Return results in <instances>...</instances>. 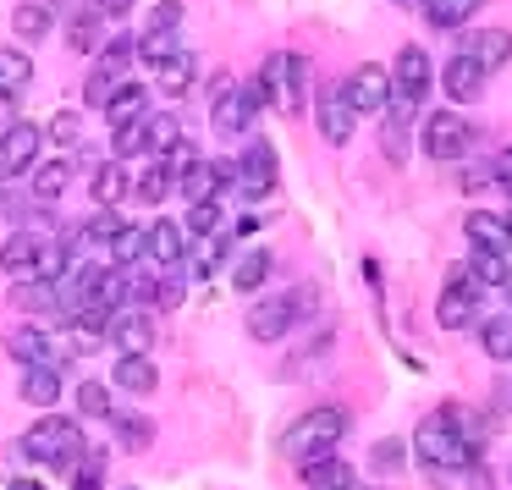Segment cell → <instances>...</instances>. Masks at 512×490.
<instances>
[{
	"instance_id": "cell-1",
	"label": "cell",
	"mask_w": 512,
	"mask_h": 490,
	"mask_svg": "<svg viewBox=\"0 0 512 490\" xmlns=\"http://www.w3.org/2000/svg\"><path fill=\"white\" fill-rule=\"evenodd\" d=\"M342 430H347V413L342 408H309L287 435H281V457H292V463H320V457H336Z\"/></svg>"
},
{
	"instance_id": "cell-2",
	"label": "cell",
	"mask_w": 512,
	"mask_h": 490,
	"mask_svg": "<svg viewBox=\"0 0 512 490\" xmlns=\"http://www.w3.org/2000/svg\"><path fill=\"white\" fill-rule=\"evenodd\" d=\"M314 309H320V298H314L309 281L292 287V292H276V298H259L254 314H248V336H254V342H281V336H292L298 320H309Z\"/></svg>"
},
{
	"instance_id": "cell-3",
	"label": "cell",
	"mask_w": 512,
	"mask_h": 490,
	"mask_svg": "<svg viewBox=\"0 0 512 490\" xmlns=\"http://www.w3.org/2000/svg\"><path fill=\"white\" fill-rule=\"evenodd\" d=\"M23 457H34V463H56V468L78 463V457H83V424H72V419L28 424V430H23Z\"/></svg>"
},
{
	"instance_id": "cell-4",
	"label": "cell",
	"mask_w": 512,
	"mask_h": 490,
	"mask_svg": "<svg viewBox=\"0 0 512 490\" xmlns=\"http://www.w3.org/2000/svg\"><path fill=\"white\" fill-rule=\"evenodd\" d=\"M413 457H419L424 468H452V474L474 468V446H468L463 435H457L452 424H446V413L413 430Z\"/></svg>"
},
{
	"instance_id": "cell-5",
	"label": "cell",
	"mask_w": 512,
	"mask_h": 490,
	"mask_svg": "<svg viewBox=\"0 0 512 490\" xmlns=\"http://www.w3.org/2000/svg\"><path fill=\"white\" fill-rule=\"evenodd\" d=\"M303 83H309V61L303 56H270L259 67V89H265V105L281 116L303 111Z\"/></svg>"
},
{
	"instance_id": "cell-6",
	"label": "cell",
	"mask_w": 512,
	"mask_h": 490,
	"mask_svg": "<svg viewBox=\"0 0 512 490\" xmlns=\"http://www.w3.org/2000/svg\"><path fill=\"white\" fill-rule=\"evenodd\" d=\"M430 94V56L419 45H402L397 61H391V111L397 116H413Z\"/></svg>"
},
{
	"instance_id": "cell-7",
	"label": "cell",
	"mask_w": 512,
	"mask_h": 490,
	"mask_svg": "<svg viewBox=\"0 0 512 490\" xmlns=\"http://www.w3.org/2000/svg\"><path fill=\"white\" fill-rule=\"evenodd\" d=\"M259 105H265L259 78H254V83H221V94H215V111H210V127H215L221 138H237V133H248V127H254Z\"/></svg>"
},
{
	"instance_id": "cell-8",
	"label": "cell",
	"mask_w": 512,
	"mask_h": 490,
	"mask_svg": "<svg viewBox=\"0 0 512 490\" xmlns=\"http://www.w3.org/2000/svg\"><path fill=\"white\" fill-rule=\"evenodd\" d=\"M468 138H474V127H468V116H457V105L424 116V155L430 160H463Z\"/></svg>"
},
{
	"instance_id": "cell-9",
	"label": "cell",
	"mask_w": 512,
	"mask_h": 490,
	"mask_svg": "<svg viewBox=\"0 0 512 490\" xmlns=\"http://www.w3.org/2000/svg\"><path fill=\"white\" fill-rule=\"evenodd\" d=\"M6 347H12L17 364H50V369H67V358H72L67 336H50L45 325H17Z\"/></svg>"
},
{
	"instance_id": "cell-10",
	"label": "cell",
	"mask_w": 512,
	"mask_h": 490,
	"mask_svg": "<svg viewBox=\"0 0 512 490\" xmlns=\"http://www.w3.org/2000/svg\"><path fill=\"white\" fill-rule=\"evenodd\" d=\"M435 320H441V331H463V325L479 320V281L468 276V270H457V276L446 281L441 303H435Z\"/></svg>"
},
{
	"instance_id": "cell-11",
	"label": "cell",
	"mask_w": 512,
	"mask_h": 490,
	"mask_svg": "<svg viewBox=\"0 0 512 490\" xmlns=\"http://www.w3.org/2000/svg\"><path fill=\"white\" fill-rule=\"evenodd\" d=\"M342 89H347V100H353L358 116H386L391 111V72L386 67H358Z\"/></svg>"
},
{
	"instance_id": "cell-12",
	"label": "cell",
	"mask_w": 512,
	"mask_h": 490,
	"mask_svg": "<svg viewBox=\"0 0 512 490\" xmlns=\"http://www.w3.org/2000/svg\"><path fill=\"white\" fill-rule=\"evenodd\" d=\"M441 89H446V100H452V105H474L479 94H485V67L457 50V56L441 67Z\"/></svg>"
},
{
	"instance_id": "cell-13",
	"label": "cell",
	"mask_w": 512,
	"mask_h": 490,
	"mask_svg": "<svg viewBox=\"0 0 512 490\" xmlns=\"http://www.w3.org/2000/svg\"><path fill=\"white\" fill-rule=\"evenodd\" d=\"M320 138L325 144H347L353 138V122H358V111H353V100H347V89H325L320 94Z\"/></svg>"
},
{
	"instance_id": "cell-14",
	"label": "cell",
	"mask_w": 512,
	"mask_h": 490,
	"mask_svg": "<svg viewBox=\"0 0 512 490\" xmlns=\"http://www.w3.org/2000/svg\"><path fill=\"white\" fill-rule=\"evenodd\" d=\"M243 193L248 199L276 193V149H270L265 138H254V144L243 149Z\"/></svg>"
},
{
	"instance_id": "cell-15",
	"label": "cell",
	"mask_w": 512,
	"mask_h": 490,
	"mask_svg": "<svg viewBox=\"0 0 512 490\" xmlns=\"http://www.w3.org/2000/svg\"><path fill=\"white\" fill-rule=\"evenodd\" d=\"M463 56H474L485 72H501L512 61V34H507V28H468Z\"/></svg>"
},
{
	"instance_id": "cell-16",
	"label": "cell",
	"mask_w": 512,
	"mask_h": 490,
	"mask_svg": "<svg viewBox=\"0 0 512 490\" xmlns=\"http://www.w3.org/2000/svg\"><path fill=\"white\" fill-rule=\"evenodd\" d=\"M149 259H155L160 270H182V259H188V226L149 221Z\"/></svg>"
},
{
	"instance_id": "cell-17",
	"label": "cell",
	"mask_w": 512,
	"mask_h": 490,
	"mask_svg": "<svg viewBox=\"0 0 512 490\" xmlns=\"http://www.w3.org/2000/svg\"><path fill=\"white\" fill-rule=\"evenodd\" d=\"M34 155H39V127L12 122L6 127V144H0V166H6V177H23V171L34 166Z\"/></svg>"
},
{
	"instance_id": "cell-18",
	"label": "cell",
	"mask_w": 512,
	"mask_h": 490,
	"mask_svg": "<svg viewBox=\"0 0 512 490\" xmlns=\"http://www.w3.org/2000/svg\"><path fill=\"white\" fill-rule=\"evenodd\" d=\"M111 342H116V353H149V342H155V320H149L144 309H122L111 320Z\"/></svg>"
},
{
	"instance_id": "cell-19",
	"label": "cell",
	"mask_w": 512,
	"mask_h": 490,
	"mask_svg": "<svg viewBox=\"0 0 512 490\" xmlns=\"http://www.w3.org/2000/svg\"><path fill=\"white\" fill-rule=\"evenodd\" d=\"M303 479H309L314 490H369L364 474H358L353 463H342V457H320V463H303Z\"/></svg>"
},
{
	"instance_id": "cell-20",
	"label": "cell",
	"mask_w": 512,
	"mask_h": 490,
	"mask_svg": "<svg viewBox=\"0 0 512 490\" xmlns=\"http://www.w3.org/2000/svg\"><path fill=\"white\" fill-rule=\"evenodd\" d=\"M463 232L474 248H490V254H507V215H490V210H468L463 215Z\"/></svg>"
},
{
	"instance_id": "cell-21",
	"label": "cell",
	"mask_w": 512,
	"mask_h": 490,
	"mask_svg": "<svg viewBox=\"0 0 512 490\" xmlns=\"http://www.w3.org/2000/svg\"><path fill=\"white\" fill-rule=\"evenodd\" d=\"M177 188H182V199H188V204H215V199H221V188H226L221 160H199V166L177 182Z\"/></svg>"
},
{
	"instance_id": "cell-22",
	"label": "cell",
	"mask_w": 512,
	"mask_h": 490,
	"mask_svg": "<svg viewBox=\"0 0 512 490\" xmlns=\"http://www.w3.org/2000/svg\"><path fill=\"white\" fill-rule=\"evenodd\" d=\"M122 72H127L122 61H111V56H105L100 67H94V78L83 83V105H89V111H105V105H111L116 94H122Z\"/></svg>"
},
{
	"instance_id": "cell-23",
	"label": "cell",
	"mask_w": 512,
	"mask_h": 490,
	"mask_svg": "<svg viewBox=\"0 0 512 490\" xmlns=\"http://www.w3.org/2000/svg\"><path fill=\"white\" fill-rule=\"evenodd\" d=\"M144 259H149V226H122L111 237V248H105V265H116V270L144 265Z\"/></svg>"
},
{
	"instance_id": "cell-24",
	"label": "cell",
	"mask_w": 512,
	"mask_h": 490,
	"mask_svg": "<svg viewBox=\"0 0 512 490\" xmlns=\"http://www.w3.org/2000/svg\"><path fill=\"white\" fill-rule=\"evenodd\" d=\"M23 402H34V408H50V402L61 397V369L50 364H23Z\"/></svg>"
},
{
	"instance_id": "cell-25",
	"label": "cell",
	"mask_w": 512,
	"mask_h": 490,
	"mask_svg": "<svg viewBox=\"0 0 512 490\" xmlns=\"http://www.w3.org/2000/svg\"><path fill=\"white\" fill-rule=\"evenodd\" d=\"M160 94H171V100H182V94L193 89V83H199V56H188V50H177V56L166 61V67H160Z\"/></svg>"
},
{
	"instance_id": "cell-26",
	"label": "cell",
	"mask_w": 512,
	"mask_h": 490,
	"mask_svg": "<svg viewBox=\"0 0 512 490\" xmlns=\"http://www.w3.org/2000/svg\"><path fill=\"white\" fill-rule=\"evenodd\" d=\"M111 39H116V28H111V17H105V12H94V6H89V12L72 17V45H78V50H105Z\"/></svg>"
},
{
	"instance_id": "cell-27",
	"label": "cell",
	"mask_w": 512,
	"mask_h": 490,
	"mask_svg": "<svg viewBox=\"0 0 512 490\" xmlns=\"http://www.w3.org/2000/svg\"><path fill=\"white\" fill-rule=\"evenodd\" d=\"M111 380L122 391H155V364H149V353H122L116 358V369H111Z\"/></svg>"
},
{
	"instance_id": "cell-28",
	"label": "cell",
	"mask_w": 512,
	"mask_h": 490,
	"mask_svg": "<svg viewBox=\"0 0 512 490\" xmlns=\"http://www.w3.org/2000/svg\"><path fill=\"white\" fill-rule=\"evenodd\" d=\"M479 6H485V0H424L419 12L430 17V28H446V34H457V28H463L468 17L479 12Z\"/></svg>"
},
{
	"instance_id": "cell-29",
	"label": "cell",
	"mask_w": 512,
	"mask_h": 490,
	"mask_svg": "<svg viewBox=\"0 0 512 490\" xmlns=\"http://www.w3.org/2000/svg\"><path fill=\"white\" fill-rule=\"evenodd\" d=\"M144 111H149V89H144V83H122V94L105 105V122H111V127H127V122H138Z\"/></svg>"
},
{
	"instance_id": "cell-30",
	"label": "cell",
	"mask_w": 512,
	"mask_h": 490,
	"mask_svg": "<svg viewBox=\"0 0 512 490\" xmlns=\"http://www.w3.org/2000/svg\"><path fill=\"white\" fill-rule=\"evenodd\" d=\"M232 281H237V292H259L270 281V254L265 248H243L237 254V265H232Z\"/></svg>"
},
{
	"instance_id": "cell-31",
	"label": "cell",
	"mask_w": 512,
	"mask_h": 490,
	"mask_svg": "<svg viewBox=\"0 0 512 490\" xmlns=\"http://www.w3.org/2000/svg\"><path fill=\"white\" fill-rule=\"evenodd\" d=\"M149 160V166H144V177H138V204H160V199H166V193H171V182H177V177H171V171H166V160H160V155H144Z\"/></svg>"
},
{
	"instance_id": "cell-32",
	"label": "cell",
	"mask_w": 512,
	"mask_h": 490,
	"mask_svg": "<svg viewBox=\"0 0 512 490\" xmlns=\"http://www.w3.org/2000/svg\"><path fill=\"white\" fill-rule=\"evenodd\" d=\"M78 413L83 419H111L116 413V397L105 380H78Z\"/></svg>"
},
{
	"instance_id": "cell-33",
	"label": "cell",
	"mask_w": 512,
	"mask_h": 490,
	"mask_svg": "<svg viewBox=\"0 0 512 490\" xmlns=\"http://www.w3.org/2000/svg\"><path fill=\"white\" fill-rule=\"evenodd\" d=\"M111 424H116V441H122L127 452H144V446L155 441V424H149L144 413H111Z\"/></svg>"
},
{
	"instance_id": "cell-34",
	"label": "cell",
	"mask_w": 512,
	"mask_h": 490,
	"mask_svg": "<svg viewBox=\"0 0 512 490\" xmlns=\"http://www.w3.org/2000/svg\"><path fill=\"white\" fill-rule=\"evenodd\" d=\"M67 182H72V166H67V160H50V166H39V171H34L39 204H56L61 193H67Z\"/></svg>"
},
{
	"instance_id": "cell-35",
	"label": "cell",
	"mask_w": 512,
	"mask_h": 490,
	"mask_svg": "<svg viewBox=\"0 0 512 490\" xmlns=\"http://www.w3.org/2000/svg\"><path fill=\"white\" fill-rule=\"evenodd\" d=\"M468 276H474L479 287H501V281L512 276V270H507V254H490V248H474V259H468Z\"/></svg>"
},
{
	"instance_id": "cell-36",
	"label": "cell",
	"mask_w": 512,
	"mask_h": 490,
	"mask_svg": "<svg viewBox=\"0 0 512 490\" xmlns=\"http://www.w3.org/2000/svg\"><path fill=\"white\" fill-rule=\"evenodd\" d=\"M182 138H188V133H182V122H177V116H149V155H160V160H166L171 149L182 144Z\"/></svg>"
},
{
	"instance_id": "cell-37",
	"label": "cell",
	"mask_w": 512,
	"mask_h": 490,
	"mask_svg": "<svg viewBox=\"0 0 512 490\" xmlns=\"http://www.w3.org/2000/svg\"><path fill=\"white\" fill-rule=\"evenodd\" d=\"M122 193H127L122 160H105V166L94 171V204H100V210H105V204H116V199H122Z\"/></svg>"
},
{
	"instance_id": "cell-38",
	"label": "cell",
	"mask_w": 512,
	"mask_h": 490,
	"mask_svg": "<svg viewBox=\"0 0 512 490\" xmlns=\"http://www.w3.org/2000/svg\"><path fill=\"white\" fill-rule=\"evenodd\" d=\"M111 149H116V160H127V155H149V116H138V122L116 127Z\"/></svg>"
},
{
	"instance_id": "cell-39",
	"label": "cell",
	"mask_w": 512,
	"mask_h": 490,
	"mask_svg": "<svg viewBox=\"0 0 512 490\" xmlns=\"http://www.w3.org/2000/svg\"><path fill=\"white\" fill-rule=\"evenodd\" d=\"M446 419H457L452 430L463 435V441L474 446V457H479V446H485V435H490V419H485V413H474V408H446Z\"/></svg>"
},
{
	"instance_id": "cell-40",
	"label": "cell",
	"mask_w": 512,
	"mask_h": 490,
	"mask_svg": "<svg viewBox=\"0 0 512 490\" xmlns=\"http://www.w3.org/2000/svg\"><path fill=\"white\" fill-rule=\"evenodd\" d=\"M485 353L496 358V364H512V314L485 320Z\"/></svg>"
},
{
	"instance_id": "cell-41",
	"label": "cell",
	"mask_w": 512,
	"mask_h": 490,
	"mask_svg": "<svg viewBox=\"0 0 512 490\" xmlns=\"http://www.w3.org/2000/svg\"><path fill=\"white\" fill-rule=\"evenodd\" d=\"M171 56H177V34H138V61H149L160 72Z\"/></svg>"
},
{
	"instance_id": "cell-42",
	"label": "cell",
	"mask_w": 512,
	"mask_h": 490,
	"mask_svg": "<svg viewBox=\"0 0 512 490\" xmlns=\"http://www.w3.org/2000/svg\"><path fill=\"white\" fill-rule=\"evenodd\" d=\"M177 23H182V0H160L155 12H149L144 34H177Z\"/></svg>"
},
{
	"instance_id": "cell-43",
	"label": "cell",
	"mask_w": 512,
	"mask_h": 490,
	"mask_svg": "<svg viewBox=\"0 0 512 490\" xmlns=\"http://www.w3.org/2000/svg\"><path fill=\"white\" fill-rule=\"evenodd\" d=\"M199 160H204V155H199V144H193V138H182V144H177V149H171V155H166V171H171V177L182 182V177H188L193 166H199Z\"/></svg>"
},
{
	"instance_id": "cell-44",
	"label": "cell",
	"mask_w": 512,
	"mask_h": 490,
	"mask_svg": "<svg viewBox=\"0 0 512 490\" xmlns=\"http://www.w3.org/2000/svg\"><path fill=\"white\" fill-rule=\"evenodd\" d=\"M215 226H221V199H215V204H193V210H188V232L193 237H210Z\"/></svg>"
},
{
	"instance_id": "cell-45",
	"label": "cell",
	"mask_w": 512,
	"mask_h": 490,
	"mask_svg": "<svg viewBox=\"0 0 512 490\" xmlns=\"http://www.w3.org/2000/svg\"><path fill=\"white\" fill-rule=\"evenodd\" d=\"M17 34H23V39H45L50 34V12H45V6H23V12H17Z\"/></svg>"
},
{
	"instance_id": "cell-46",
	"label": "cell",
	"mask_w": 512,
	"mask_h": 490,
	"mask_svg": "<svg viewBox=\"0 0 512 490\" xmlns=\"http://www.w3.org/2000/svg\"><path fill=\"white\" fill-rule=\"evenodd\" d=\"M485 182H496V155L490 160H463V193H479Z\"/></svg>"
},
{
	"instance_id": "cell-47",
	"label": "cell",
	"mask_w": 512,
	"mask_h": 490,
	"mask_svg": "<svg viewBox=\"0 0 512 490\" xmlns=\"http://www.w3.org/2000/svg\"><path fill=\"white\" fill-rule=\"evenodd\" d=\"M78 133H83V127H78V116H72V111H56V122H50V144L72 149V144H78Z\"/></svg>"
},
{
	"instance_id": "cell-48",
	"label": "cell",
	"mask_w": 512,
	"mask_h": 490,
	"mask_svg": "<svg viewBox=\"0 0 512 490\" xmlns=\"http://www.w3.org/2000/svg\"><path fill=\"white\" fill-rule=\"evenodd\" d=\"M0 72H6V89H23L28 83V56H17V50H6V56H0Z\"/></svg>"
},
{
	"instance_id": "cell-49",
	"label": "cell",
	"mask_w": 512,
	"mask_h": 490,
	"mask_svg": "<svg viewBox=\"0 0 512 490\" xmlns=\"http://www.w3.org/2000/svg\"><path fill=\"white\" fill-rule=\"evenodd\" d=\"M402 457H408V446H402V441H380L375 446V468H380V474H397Z\"/></svg>"
},
{
	"instance_id": "cell-50",
	"label": "cell",
	"mask_w": 512,
	"mask_h": 490,
	"mask_svg": "<svg viewBox=\"0 0 512 490\" xmlns=\"http://www.w3.org/2000/svg\"><path fill=\"white\" fill-rule=\"evenodd\" d=\"M182 303V276L171 270V276H160V287H155V309H177Z\"/></svg>"
},
{
	"instance_id": "cell-51",
	"label": "cell",
	"mask_w": 512,
	"mask_h": 490,
	"mask_svg": "<svg viewBox=\"0 0 512 490\" xmlns=\"http://www.w3.org/2000/svg\"><path fill=\"white\" fill-rule=\"evenodd\" d=\"M72 490H100V457H83L78 479H72Z\"/></svg>"
},
{
	"instance_id": "cell-52",
	"label": "cell",
	"mask_w": 512,
	"mask_h": 490,
	"mask_svg": "<svg viewBox=\"0 0 512 490\" xmlns=\"http://www.w3.org/2000/svg\"><path fill=\"white\" fill-rule=\"evenodd\" d=\"M496 182H501V193H507V204H512V144L496 149Z\"/></svg>"
},
{
	"instance_id": "cell-53",
	"label": "cell",
	"mask_w": 512,
	"mask_h": 490,
	"mask_svg": "<svg viewBox=\"0 0 512 490\" xmlns=\"http://www.w3.org/2000/svg\"><path fill=\"white\" fill-rule=\"evenodd\" d=\"M94 12H105V17H127L133 12V0H89Z\"/></svg>"
},
{
	"instance_id": "cell-54",
	"label": "cell",
	"mask_w": 512,
	"mask_h": 490,
	"mask_svg": "<svg viewBox=\"0 0 512 490\" xmlns=\"http://www.w3.org/2000/svg\"><path fill=\"white\" fill-rule=\"evenodd\" d=\"M386 149H391V155H402V116H391V127H386Z\"/></svg>"
},
{
	"instance_id": "cell-55",
	"label": "cell",
	"mask_w": 512,
	"mask_h": 490,
	"mask_svg": "<svg viewBox=\"0 0 512 490\" xmlns=\"http://www.w3.org/2000/svg\"><path fill=\"white\" fill-rule=\"evenodd\" d=\"M6 490H45V485H34V479H12Z\"/></svg>"
},
{
	"instance_id": "cell-56",
	"label": "cell",
	"mask_w": 512,
	"mask_h": 490,
	"mask_svg": "<svg viewBox=\"0 0 512 490\" xmlns=\"http://www.w3.org/2000/svg\"><path fill=\"white\" fill-rule=\"evenodd\" d=\"M501 292H507V309H512V276H507V281H501Z\"/></svg>"
},
{
	"instance_id": "cell-57",
	"label": "cell",
	"mask_w": 512,
	"mask_h": 490,
	"mask_svg": "<svg viewBox=\"0 0 512 490\" xmlns=\"http://www.w3.org/2000/svg\"><path fill=\"white\" fill-rule=\"evenodd\" d=\"M391 6H424V0H391Z\"/></svg>"
},
{
	"instance_id": "cell-58",
	"label": "cell",
	"mask_w": 512,
	"mask_h": 490,
	"mask_svg": "<svg viewBox=\"0 0 512 490\" xmlns=\"http://www.w3.org/2000/svg\"><path fill=\"white\" fill-rule=\"evenodd\" d=\"M507 243H512V210H507Z\"/></svg>"
},
{
	"instance_id": "cell-59",
	"label": "cell",
	"mask_w": 512,
	"mask_h": 490,
	"mask_svg": "<svg viewBox=\"0 0 512 490\" xmlns=\"http://www.w3.org/2000/svg\"><path fill=\"white\" fill-rule=\"evenodd\" d=\"M122 490H133V485H122Z\"/></svg>"
},
{
	"instance_id": "cell-60",
	"label": "cell",
	"mask_w": 512,
	"mask_h": 490,
	"mask_svg": "<svg viewBox=\"0 0 512 490\" xmlns=\"http://www.w3.org/2000/svg\"><path fill=\"white\" fill-rule=\"evenodd\" d=\"M507 474H512V468H507Z\"/></svg>"
}]
</instances>
